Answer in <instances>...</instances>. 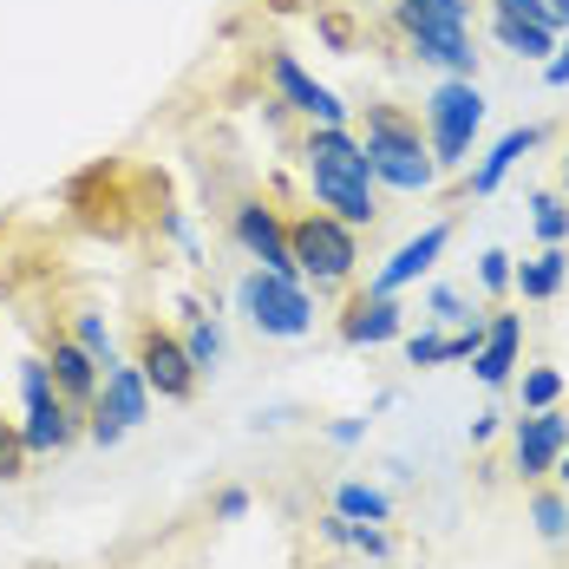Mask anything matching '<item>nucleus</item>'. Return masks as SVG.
Listing matches in <instances>:
<instances>
[{"mask_svg": "<svg viewBox=\"0 0 569 569\" xmlns=\"http://www.w3.org/2000/svg\"><path fill=\"white\" fill-rule=\"evenodd\" d=\"M301 171H308V190L328 217H341L347 229L380 223V183H373V164L347 124H308L301 131Z\"/></svg>", "mask_w": 569, "mask_h": 569, "instance_id": "obj_1", "label": "nucleus"}, {"mask_svg": "<svg viewBox=\"0 0 569 569\" xmlns=\"http://www.w3.org/2000/svg\"><path fill=\"white\" fill-rule=\"evenodd\" d=\"M360 151H367V164H373V183H380V190L426 197V190L439 183L432 144H426V124H419V118H406L399 106H367Z\"/></svg>", "mask_w": 569, "mask_h": 569, "instance_id": "obj_2", "label": "nucleus"}, {"mask_svg": "<svg viewBox=\"0 0 569 569\" xmlns=\"http://www.w3.org/2000/svg\"><path fill=\"white\" fill-rule=\"evenodd\" d=\"M288 249H295V269H301V282L315 288H347L353 282V269H360V229H347L341 217H328V210H301V217H288Z\"/></svg>", "mask_w": 569, "mask_h": 569, "instance_id": "obj_3", "label": "nucleus"}, {"mask_svg": "<svg viewBox=\"0 0 569 569\" xmlns=\"http://www.w3.org/2000/svg\"><path fill=\"white\" fill-rule=\"evenodd\" d=\"M478 131H485V92H478V79L432 86V99H426V144H432L439 171H465L471 164Z\"/></svg>", "mask_w": 569, "mask_h": 569, "instance_id": "obj_4", "label": "nucleus"}, {"mask_svg": "<svg viewBox=\"0 0 569 569\" xmlns=\"http://www.w3.org/2000/svg\"><path fill=\"white\" fill-rule=\"evenodd\" d=\"M236 308H242V321L262 341H301L315 328V295H308V282H288V276H269V269H249L236 282Z\"/></svg>", "mask_w": 569, "mask_h": 569, "instance_id": "obj_5", "label": "nucleus"}, {"mask_svg": "<svg viewBox=\"0 0 569 569\" xmlns=\"http://www.w3.org/2000/svg\"><path fill=\"white\" fill-rule=\"evenodd\" d=\"M20 399H27V419H20V439H27V452L33 458H53L66 452L79 432H86V419H79V406L53 387V367H47V353L40 360H20Z\"/></svg>", "mask_w": 569, "mask_h": 569, "instance_id": "obj_6", "label": "nucleus"}, {"mask_svg": "<svg viewBox=\"0 0 569 569\" xmlns=\"http://www.w3.org/2000/svg\"><path fill=\"white\" fill-rule=\"evenodd\" d=\"M393 20H399L406 47H412L419 59L446 66L452 79H471V72H478V53H471V27H465V20L426 13V7H412V0H393Z\"/></svg>", "mask_w": 569, "mask_h": 569, "instance_id": "obj_7", "label": "nucleus"}, {"mask_svg": "<svg viewBox=\"0 0 569 569\" xmlns=\"http://www.w3.org/2000/svg\"><path fill=\"white\" fill-rule=\"evenodd\" d=\"M262 66H269V86H276V99H282V106L301 118V124H347V118H353V106H347L335 86H321V79H315V72H308L295 53H282V47H276Z\"/></svg>", "mask_w": 569, "mask_h": 569, "instance_id": "obj_8", "label": "nucleus"}, {"mask_svg": "<svg viewBox=\"0 0 569 569\" xmlns=\"http://www.w3.org/2000/svg\"><path fill=\"white\" fill-rule=\"evenodd\" d=\"M569 446V412L543 406V412H517L511 419V471L523 485H543L557 471V458Z\"/></svg>", "mask_w": 569, "mask_h": 569, "instance_id": "obj_9", "label": "nucleus"}, {"mask_svg": "<svg viewBox=\"0 0 569 569\" xmlns=\"http://www.w3.org/2000/svg\"><path fill=\"white\" fill-rule=\"evenodd\" d=\"M131 360H138L144 387H151L158 399H177V406L197 393V380H203V373L190 367L183 341H177L171 328H158V321H144V328H138V353H131Z\"/></svg>", "mask_w": 569, "mask_h": 569, "instance_id": "obj_10", "label": "nucleus"}, {"mask_svg": "<svg viewBox=\"0 0 569 569\" xmlns=\"http://www.w3.org/2000/svg\"><path fill=\"white\" fill-rule=\"evenodd\" d=\"M229 236L256 256V269H269V276H288V282H301V269H295V249H288V223L262 203V197H242L236 210H229Z\"/></svg>", "mask_w": 569, "mask_h": 569, "instance_id": "obj_11", "label": "nucleus"}, {"mask_svg": "<svg viewBox=\"0 0 569 569\" xmlns=\"http://www.w3.org/2000/svg\"><path fill=\"white\" fill-rule=\"evenodd\" d=\"M446 242H452V223H426L412 242H399L393 256L373 269V282H367V295H399L406 282H419L439 256H446Z\"/></svg>", "mask_w": 569, "mask_h": 569, "instance_id": "obj_12", "label": "nucleus"}, {"mask_svg": "<svg viewBox=\"0 0 569 569\" xmlns=\"http://www.w3.org/2000/svg\"><path fill=\"white\" fill-rule=\"evenodd\" d=\"M517 360H523V315H491L485 321V341L471 353V373H478V387H511Z\"/></svg>", "mask_w": 569, "mask_h": 569, "instance_id": "obj_13", "label": "nucleus"}, {"mask_svg": "<svg viewBox=\"0 0 569 569\" xmlns=\"http://www.w3.org/2000/svg\"><path fill=\"white\" fill-rule=\"evenodd\" d=\"M406 335V315H399L393 295H353L341 315V341L347 347H387Z\"/></svg>", "mask_w": 569, "mask_h": 569, "instance_id": "obj_14", "label": "nucleus"}, {"mask_svg": "<svg viewBox=\"0 0 569 569\" xmlns=\"http://www.w3.org/2000/svg\"><path fill=\"white\" fill-rule=\"evenodd\" d=\"M151 387H144V373H138V360H112V367H106V380H99V399H92V406H99V412H112L118 426H124V432H131V426H144V419H151Z\"/></svg>", "mask_w": 569, "mask_h": 569, "instance_id": "obj_15", "label": "nucleus"}, {"mask_svg": "<svg viewBox=\"0 0 569 569\" xmlns=\"http://www.w3.org/2000/svg\"><path fill=\"white\" fill-rule=\"evenodd\" d=\"M47 367H53V387L72 399V406H92V399H99L106 367H99L86 347L72 341V335H53V341H47Z\"/></svg>", "mask_w": 569, "mask_h": 569, "instance_id": "obj_16", "label": "nucleus"}, {"mask_svg": "<svg viewBox=\"0 0 569 569\" xmlns=\"http://www.w3.org/2000/svg\"><path fill=\"white\" fill-rule=\"evenodd\" d=\"M537 144H543V131H537V124H517V131H505V138H498L478 164H471V197H491V190L517 171V158H530Z\"/></svg>", "mask_w": 569, "mask_h": 569, "instance_id": "obj_17", "label": "nucleus"}, {"mask_svg": "<svg viewBox=\"0 0 569 569\" xmlns=\"http://www.w3.org/2000/svg\"><path fill=\"white\" fill-rule=\"evenodd\" d=\"M569 282V242H550L543 256H530V262H517L511 288L523 295V301H557Z\"/></svg>", "mask_w": 569, "mask_h": 569, "instance_id": "obj_18", "label": "nucleus"}, {"mask_svg": "<svg viewBox=\"0 0 569 569\" xmlns=\"http://www.w3.org/2000/svg\"><path fill=\"white\" fill-rule=\"evenodd\" d=\"M177 341H183V353H190V367H197V373H217V367H223V328H217V321H210V315H197V308H190V328H183V335H177Z\"/></svg>", "mask_w": 569, "mask_h": 569, "instance_id": "obj_19", "label": "nucleus"}, {"mask_svg": "<svg viewBox=\"0 0 569 569\" xmlns=\"http://www.w3.org/2000/svg\"><path fill=\"white\" fill-rule=\"evenodd\" d=\"M491 33H498V47H511L523 59H550L557 53V27H530V20H505V13H491Z\"/></svg>", "mask_w": 569, "mask_h": 569, "instance_id": "obj_20", "label": "nucleus"}, {"mask_svg": "<svg viewBox=\"0 0 569 569\" xmlns=\"http://www.w3.org/2000/svg\"><path fill=\"white\" fill-rule=\"evenodd\" d=\"M335 511L353 517V523H387L393 517V498L373 491V485H360V478H347V485H335Z\"/></svg>", "mask_w": 569, "mask_h": 569, "instance_id": "obj_21", "label": "nucleus"}, {"mask_svg": "<svg viewBox=\"0 0 569 569\" xmlns=\"http://www.w3.org/2000/svg\"><path fill=\"white\" fill-rule=\"evenodd\" d=\"M517 380V406L523 412H543V406H563V373L550 367V360H537V367H523V373H511Z\"/></svg>", "mask_w": 569, "mask_h": 569, "instance_id": "obj_22", "label": "nucleus"}, {"mask_svg": "<svg viewBox=\"0 0 569 569\" xmlns=\"http://www.w3.org/2000/svg\"><path fill=\"white\" fill-rule=\"evenodd\" d=\"M530 523L543 543H563L569 537V491H550V485H530Z\"/></svg>", "mask_w": 569, "mask_h": 569, "instance_id": "obj_23", "label": "nucleus"}, {"mask_svg": "<svg viewBox=\"0 0 569 569\" xmlns=\"http://www.w3.org/2000/svg\"><path fill=\"white\" fill-rule=\"evenodd\" d=\"M530 223L543 236V249H550V242H569V197L563 190H537V197H530Z\"/></svg>", "mask_w": 569, "mask_h": 569, "instance_id": "obj_24", "label": "nucleus"}, {"mask_svg": "<svg viewBox=\"0 0 569 569\" xmlns=\"http://www.w3.org/2000/svg\"><path fill=\"white\" fill-rule=\"evenodd\" d=\"M72 341L86 347L99 367H112V360H118V341H112V328H106V315H99V308H79V315H72Z\"/></svg>", "mask_w": 569, "mask_h": 569, "instance_id": "obj_25", "label": "nucleus"}, {"mask_svg": "<svg viewBox=\"0 0 569 569\" xmlns=\"http://www.w3.org/2000/svg\"><path fill=\"white\" fill-rule=\"evenodd\" d=\"M426 315H432V321H446V328L478 321V315H471V295H465V288H452V282H439L432 295H426Z\"/></svg>", "mask_w": 569, "mask_h": 569, "instance_id": "obj_26", "label": "nucleus"}, {"mask_svg": "<svg viewBox=\"0 0 569 569\" xmlns=\"http://www.w3.org/2000/svg\"><path fill=\"white\" fill-rule=\"evenodd\" d=\"M406 360L412 367H452V335H432V328L406 335Z\"/></svg>", "mask_w": 569, "mask_h": 569, "instance_id": "obj_27", "label": "nucleus"}, {"mask_svg": "<svg viewBox=\"0 0 569 569\" xmlns=\"http://www.w3.org/2000/svg\"><path fill=\"white\" fill-rule=\"evenodd\" d=\"M27 439H20V426H7V419H0V485H20V478H27Z\"/></svg>", "mask_w": 569, "mask_h": 569, "instance_id": "obj_28", "label": "nucleus"}, {"mask_svg": "<svg viewBox=\"0 0 569 569\" xmlns=\"http://www.w3.org/2000/svg\"><path fill=\"white\" fill-rule=\"evenodd\" d=\"M511 276H517V256H511V249H485V256H478V282L491 288V295H505V288H511Z\"/></svg>", "mask_w": 569, "mask_h": 569, "instance_id": "obj_29", "label": "nucleus"}, {"mask_svg": "<svg viewBox=\"0 0 569 569\" xmlns=\"http://www.w3.org/2000/svg\"><path fill=\"white\" fill-rule=\"evenodd\" d=\"M347 543H353L360 557H393V537H387L380 523H353V517H347Z\"/></svg>", "mask_w": 569, "mask_h": 569, "instance_id": "obj_30", "label": "nucleus"}, {"mask_svg": "<svg viewBox=\"0 0 569 569\" xmlns=\"http://www.w3.org/2000/svg\"><path fill=\"white\" fill-rule=\"evenodd\" d=\"M491 13H505V20H530V27H557V20H550V0H491Z\"/></svg>", "mask_w": 569, "mask_h": 569, "instance_id": "obj_31", "label": "nucleus"}, {"mask_svg": "<svg viewBox=\"0 0 569 569\" xmlns=\"http://www.w3.org/2000/svg\"><path fill=\"white\" fill-rule=\"evenodd\" d=\"M210 511H217V523H242V517L256 511V498H249V491H242V485H223V491H217V505H210Z\"/></svg>", "mask_w": 569, "mask_h": 569, "instance_id": "obj_32", "label": "nucleus"}, {"mask_svg": "<svg viewBox=\"0 0 569 569\" xmlns=\"http://www.w3.org/2000/svg\"><path fill=\"white\" fill-rule=\"evenodd\" d=\"M86 439H92V446H106V452H112L118 439H124V426H118L112 412H99V406H92V412H86Z\"/></svg>", "mask_w": 569, "mask_h": 569, "instance_id": "obj_33", "label": "nucleus"}, {"mask_svg": "<svg viewBox=\"0 0 569 569\" xmlns=\"http://www.w3.org/2000/svg\"><path fill=\"white\" fill-rule=\"evenodd\" d=\"M543 86H569V40H557V53L543 59Z\"/></svg>", "mask_w": 569, "mask_h": 569, "instance_id": "obj_34", "label": "nucleus"}, {"mask_svg": "<svg viewBox=\"0 0 569 569\" xmlns=\"http://www.w3.org/2000/svg\"><path fill=\"white\" fill-rule=\"evenodd\" d=\"M412 7H426V13H446V20H465V27H471V0H412Z\"/></svg>", "mask_w": 569, "mask_h": 569, "instance_id": "obj_35", "label": "nucleus"}, {"mask_svg": "<svg viewBox=\"0 0 569 569\" xmlns=\"http://www.w3.org/2000/svg\"><path fill=\"white\" fill-rule=\"evenodd\" d=\"M328 439H335V446H360V439H367V419H335Z\"/></svg>", "mask_w": 569, "mask_h": 569, "instance_id": "obj_36", "label": "nucleus"}, {"mask_svg": "<svg viewBox=\"0 0 569 569\" xmlns=\"http://www.w3.org/2000/svg\"><path fill=\"white\" fill-rule=\"evenodd\" d=\"M498 426H505V412H498V406H485V412L471 419V446H485V439H491Z\"/></svg>", "mask_w": 569, "mask_h": 569, "instance_id": "obj_37", "label": "nucleus"}, {"mask_svg": "<svg viewBox=\"0 0 569 569\" xmlns=\"http://www.w3.org/2000/svg\"><path fill=\"white\" fill-rule=\"evenodd\" d=\"M321 537H328V543H347V517L335 511V517H328V523H321Z\"/></svg>", "mask_w": 569, "mask_h": 569, "instance_id": "obj_38", "label": "nucleus"}, {"mask_svg": "<svg viewBox=\"0 0 569 569\" xmlns=\"http://www.w3.org/2000/svg\"><path fill=\"white\" fill-rule=\"evenodd\" d=\"M550 20H557V33H569V0H550Z\"/></svg>", "mask_w": 569, "mask_h": 569, "instance_id": "obj_39", "label": "nucleus"}, {"mask_svg": "<svg viewBox=\"0 0 569 569\" xmlns=\"http://www.w3.org/2000/svg\"><path fill=\"white\" fill-rule=\"evenodd\" d=\"M550 478H557V491H569V446H563V458H557V471H550Z\"/></svg>", "mask_w": 569, "mask_h": 569, "instance_id": "obj_40", "label": "nucleus"}, {"mask_svg": "<svg viewBox=\"0 0 569 569\" xmlns=\"http://www.w3.org/2000/svg\"><path fill=\"white\" fill-rule=\"evenodd\" d=\"M563 197H569V151H563Z\"/></svg>", "mask_w": 569, "mask_h": 569, "instance_id": "obj_41", "label": "nucleus"}]
</instances>
